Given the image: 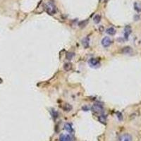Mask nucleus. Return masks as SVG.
<instances>
[{
    "label": "nucleus",
    "mask_w": 141,
    "mask_h": 141,
    "mask_svg": "<svg viewBox=\"0 0 141 141\" xmlns=\"http://www.w3.org/2000/svg\"><path fill=\"white\" fill-rule=\"evenodd\" d=\"M44 9L49 14L53 15L56 13V7L53 2H48L44 4Z\"/></svg>",
    "instance_id": "nucleus-1"
},
{
    "label": "nucleus",
    "mask_w": 141,
    "mask_h": 141,
    "mask_svg": "<svg viewBox=\"0 0 141 141\" xmlns=\"http://www.w3.org/2000/svg\"><path fill=\"white\" fill-rule=\"evenodd\" d=\"M91 109L92 110V112H95V113H102L104 111V108L101 105L99 104H95L92 106Z\"/></svg>",
    "instance_id": "nucleus-2"
},
{
    "label": "nucleus",
    "mask_w": 141,
    "mask_h": 141,
    "mask_svg": "<svg viewBox=\"0 0 141 141\" xmlns=\"http://www.w3.org/2000/svg\"><path fill=\"white\" fill-rule=\"evenodd\" d=\"M111 43H112V40H110V38L109 37H105L102 40V44L104 47H109Z\"/></svg>",
    "instance_id": "nucleus-3"
},
{
    "label": "nucleus",
    "mask_w": 141,
    "mask_h": 141,
    "mask_svg": "<svg viewBox=\"0 0 141 141\" xmlns=\"http://www.w3.org/2000/svg\"><path fill=\"white\" fill-rule=\"evenodd\" d=\"M89 63H90L91 66H95L98 65V64H100V61H99L98 59L92 58L90 59V60L89 61Z\"/></svg>",
    "instance_id": "nucleus-4"
},
{
    "label": "nucleus",
    "mask_w": 141,
    "mask_h": 141,
    "mask_svg": "<svg viewBox=\"0 0 141 141\" xmlns=\"http://www.w3.org/2000/svg\"><path fill=\"white\" fill-rule=\"evenodd\" d=\"M64 129H65L66 131H68L69 133H72L73 130V128H72V126L69 123H65V125H64Z\"/></svg>",
    "instance_id": "nucleus-5"
},
{
    "label": "nucleus",
    "mask_w": 141,
    "mask_h": 141,
    "mask_svg": "<svg viewBox=\"0 0 141 141\" xmlns=\"http://www.w3.org/2000/svg\"><path fill=\"white\" fill-rule=\"evenodd\" d=\"M106 32L107 34H109V35H115V33H116V30L114 29V28H109L108 29H107L106 30Z\"/></svg>",
    "instance_id": "nucleus-6"
},
{
    "label": "nucleus",
    "mask_w": 141,
    "mask_h": 141,
    "mask_svg": "<svg viewBox=\"0 0 141 141\" xmlns=\"http://www.w3.org/2000/svg\"><path fill=\"white\" fill-rule=\"evenodd\" d=\"M82 44H83V45L85 48H87L89 47V38L87 37H85V38H84L83 41H82Z\"/></svg>",
    "instance_id": "nucleus-7"
},
{
    "label": "nucleus",
    "mask_w": 141,
    "mask_h": 141,
    "mask_svg": "<svg viewBox=\"0 0 141 141\" xmlns=\"http://www.w3.org/2000/svg\"><path fill=\"white\" fill-rule=\"evenodd\" d=\"M72 68V64L71 63H66L64 65V69L66 71H69Z\"/></svg>",
    "instance_id": "nucleus-8"
},
{
    "label": "nucleus",
    "mask_w": 141,
    "mask_h": 141,
    "mask_svg": "<svg viewBox=\"0 0 141 141\" xmlns=\"http://www.w3.org/2000/svg\"><path fill=\"white\" fill-rule=\"evenodd\" d=\"M98 120H99L100 122L105 124V123H106V121H107V116H105V115H101V116H99Z\"/></svg>",
    "instance_id": "nucleus-9"
},
{
    "label": "nucleus",
    "mask_w": 141,
    "mask_h": 141,
    "mask_svg": "<svg viewBox=\"0 0 141 141\" xmlns=\"http://www.w3.org/2000/svg\"><path fill=\"white\" fill-rule=\"evenodd\" d=\"M100 20H101V16L99 14L95 15L94 16V18H93V21L95 23H99L100 22Z\"/></svg>",
    "instance_id": "nucleus-10"
},
{
    "label": "nucleus",
    "mask_w": 141,
    "mask_h": 141,
    "mask_svg": "<svg viewBox=\"0 0 141 141\" xmlns=\"http://www.w3.org/2000/svg\"><path fill=\"white\" fill-rule=\"evenodd\" d=\"M130 33V28L129 26H127L126 28H125V37L126 38H128V35Z\"/></svg>",
    "instance_id": "nucleus-11"
},
{
    "label": "nucleus",
    "mask_w": 141,
    "mask_h": 141,
    "mask_svg": "<svg viewBox=\"0 0 141 141\" xmlns=\"http://www.w3.org/2000/svg\"><path fill=\"white\" fill-rule=\"evenodd\" d=\"M64 141H74V138L70 135H64Z\"/></svg>",
    "instance_id": "nucleus-12"
},
{
    "label": "nucleus",
    "mask_w": 141,
    "mask_h": 141,
    "mask_svg": "<svg viewBox=\"0 0 141 141\" xmlns=\"http://www.w3.org/2000/svg\"><path fill=\"white\" fill-rule=\"evenodd\" d=\"M73 57H74V53H72V52H68L66 56V57L68 60H71Z\"/></svg>",
    "instance_id": "nucleus-13"
},
{
    "label": "nucleus",
    "mask_w": 141,
    "mask_h": 141,
    "mask_svg": "<svg viewBox=\"0 0 141 141\" xmlns=\"http://www.w3.org/2000/svg\"><path fill=\"white\" fill-rule=\"evenodd\" d=\"M132 52V50H131V48L129 47H124L123 50V53H125V54H129L130 52Z\"/></svg>",
    "instance_id": "nucleus-14"
},
{
    "label": "nucleus",
    "mask_w": 141,
    "mask_h": 141,
    "mask_svg": "<svg viewBox=\"0 0 141 141\" xmlns=\"http://www.w3.org/2000/svg\"><path fill=\"white\" fill-rule=\"evenodd\" d=\"M71 109H72V107H71V106L70 105H69V104H65V105H64V111H67V112H69V111H70Z\"/></svg>",
    "instance_id": "nucleus-15"
},
{
    "label": "nucleus",
    "mask_w": 141,
    "mask_h": 141,
    "mask_svg": "<svg viewBox=\"0 0 141 141\" xmlns=\"http://www.w3.org/2000/svg\"><path fill=\"white\" fill-rule=\"evenodd\" d=\"M52 115L53 116V118H54V119H56L57 117H58V112H56L55 110H53V111H52Z\"/></svg>",
    "instance_id": "nucleus-16"
},
{
    "label": "nucleus",
    "mask_w": 141,
    "mask_h": 141,
    "mask_svg": "<svg viewBox=\"0 0 141 141\" xmlns=\"http://www.w3.org/2000/svg\"><path fill=\"white\" fill-rule=\"evenodd\" d=\"M123 141H131V138H130V136H128V135H126L125 138H124V140Z\"/></svg>",
    "instance_id": "nucleus-17"
},
{
    "label": "nucleus",
    "mask_w": 141,
    "mask_h": 141,
    "mask_svg": "<svg viewBox=\"0 0 141 141\" xmlns=\"http://www.w3.org/2000/svg\"><path fill=\"white\" fill-rule=\"evenodd\" d=\"M60 141H64V135H62L60 136V139H59Z\"/></svg>",
    "instance_id": "nucleus-18"
}]
</instances>
